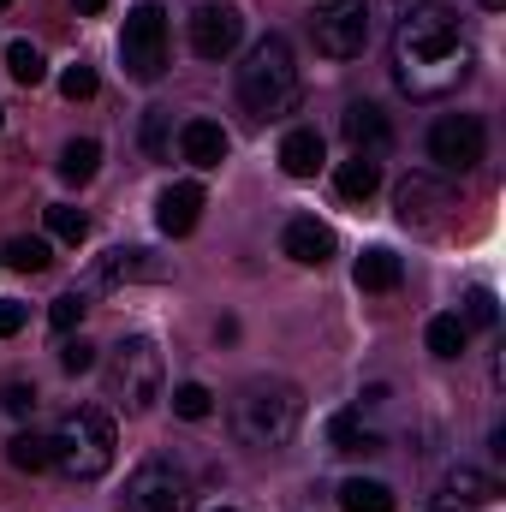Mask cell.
<instances>
[{"label":"cell","mask_w":506,"mask_h":512,"mask_svg":"<svg viewBox=\"0 0 506 512\" xmlns=\"http://www.w3.org/2000/svg\"><path fill=\"white\" fill-rule=\"evenodd\" d=\"M179 155L191 167H221L227 161V131L215 126V120H185L179 126Z\"/></svg>","instance_id":"obj_15"},{"label":"cell","mask_w":506,"mask_h":512,"mask_svg":"<svg viewBox=\"0 0 506 512\" xmlns=\"http://www.w3.org/2000/svg\"><path fill=\"white\" fill-rule=\"evenodd\" d=\"M203 185L197 179H179V185H167L161 197H155V227L167 233V239H185L191 227H197V215H203Z\"/></svg>","instance_id":"obj_12"},{"label":"cell","mask_w":506,"mask_h":512,"mask_svg":"<svg viewBox=\"0 0 506 512\" xmlns=\"http://www.w3.org/2000/svg\"><path fill=\"white\" fill-rule=\"evenodd\" d=\"M0 411H6V417H30V411H36V387L30 382H6L0 387Z\"/></svg>","instance_id":"obj_34"},{"label":"cell","mask_w":506,"mask_h":512,"mask_svg":"<svg viewBox=\"0 0 506 512\" xmlns=\"http://www.w3.org/2000/svg\"><path fill=\"white\" fill-rule=\"evenodd\" d=\"M477 6H489V12H501V6H506V0H477Z\"/></svg>","instance_id":"obj_38"},{"label":"cell","mask_w":506,"mask_h":512,"mask_svg":"<svg viewBox=\"0 0 506 512\" xmlns=\"http://www.w3.org/2000/svg\"><path fill=\"white\" fill-rule=\"evenodd\" d=\"M495 322H501V304H495L489 286H477V292L465 298V328H495Z\"/></svg>","instance_id":"obj_32"},{"label":"cell","mask_w":506,"mask_h":512,"mask_svg":"<svg viewBox=\"0 0 506 512\" xmlns=\"http://www.w3.org/2000/svg\"><path fill=\"white\" fill-rule=\"evenodd\" d=\"M310 42L322 60H358L370 42V0H328L310 18Z\"/></svg>","instance_id":"obj_7"},{"label":"cell","mask_w":506,"mask_h":512,"mask_svg":"<svg viewBox=\"0 0 506 512\" xmlns=\"http://www.w3.org/2000/svg\"><path fill=\"white\" fill-rule=\"evenodd\" d=\"M167 126H173L167 108H149L143 114V149H149V161H167Z\"/></svg>","instance_id":"obj_31"},{"label":"cell","mask_w":506,"mask_h":512,"mask_svg":"<svg viewBox=\"0 0 506 512\" xmlns=\"http://www.w3.org/2000/svg\"><path fill=\"white\" fill-rule=\"evenodd\" d=\"M352 274H358V286H364V292H393L405 268H399V256H393V251H364Z\"/></svg>","instance_id":"obj_22"},{"label":"cell","mask_w":506,"mask_h":512,"mask_svg":"<svg viewBox=\"0 0 506 512\" xmlns=\"http://www.w3.org/2000/svg\"><path fill=\"white\" fill-rule=\"evenodd\" d=\"M60 96H66V102H90V96H96V72H90V66H66V72H60Z\"/></svg>","instance_id":"obj_33"},{"label":"cell","mask_w":506,"mask_h":512,"mask_svg":"<svg viewBox=\"0 0 506 512\" xmlns=\"http://www.w3.org/2000/svg\"><path fill=\"white\" fill-rule=\"evenodd\" d=\"M495 495H501V483L489 471H477V465L447 471V507H489Z\"/></svg>","instance_id":"obj_17"},{"label":"cell","mask_w":506,"mask_h":512,"mask_svg":"<svg viewBox=\"0 0 506 512\" xmlns=\"http://www.w3.org/2000/svg\"><path fill=\"white\" fill-rule=\"evenodd\" d=\"M72 6H78V12H84V18H96V12H102V6H108V0H72Z\"/></svg>","instance_id":"obj_37"},{"label":"cell","mask_w":506,"mask_h":512,"mask_svg":"<svg viewBox=\"0 0 506 512\" xmlns=\"http://www.w3.org/2000/svg\"><path fill=\"white\" fill-rule=\"evenodd\" d=\"M84 310H90V298H84V292H66V298H54V304H48V322H54V334H72V328L84 322Z\"/></svg>","instance_id":"obj_30"},{"label":"cell","mask_w":506,"mask_h":512,"mask_svg":"<svg viewBox=\"0 0 506 512\" xmlns=\"http://www.w3.org/2000/svg\"><path fill=\"white\" fill-rule=\"evenodd\" d=\"M102 274L120 286V280H167V262H155L149 251H114L102 262Z\"/></svg>","instance_id":"obj_21"},{"label":"cell","mask_w":506,"mask_h":512,"mask_svg":"<svg viewBox=\"0 0 506 512\" xmlns=\"http://www.w3.org/2000/svg\"><path fill=\"white\" fill-rule=\"evenodd\" d=\"M483 120L477 114H441L435 126H429V161L435 167H447V173H471L477 161H483Z\"/></svg>","instance_id":"obj_9"},{"label":"cell","mask_w":506,"mask_h":512,"mask_svg":"<svg viewBox=\"0 0 506 512\" xmlns=\"http://www.w3.org/2000/svg\"><path fill=\"white\" fill-rule=\"evenodd\" d=\"M126 512H191V477L167 459H149L126 477Z\"/></svg>","instance_id":"obj_8"},{"label":"cell","mask_w":506,"mask_h":512,"mask_svg":"<svg viewBox=\"0 0 506 512\" xmlns=\"http://www.w3.org/2000/svg\"><path fill=\"white\" fill-rule=\"evenodd\" d=\"M96 167H102V143H96V137H72V143L60 149V179H66V185H90Z\"/></svg>","instance_id":"obj_19"},{"label":"cell","mask_w":506,"mask_h":512,"mask_svg":"<svg viewBox=\"0 0 506 512\" xmlns=\"http://www.w3.org/2000/svg\"><path fill=\"white\" fill-rule=\"evenodd\" d=\"M120 60L137 84H155L167 72V12L155 0L131 6L126 12V30H120Z\"/></svg>","instance_id":"obj_6"},{"label":"cell","mask_w":506,"mask_h":512,"mask_svg":"<svg viewBox=\"0 0 506 512\" xmlns=\"http://www.w3.org/2000/svg\"><path fill=\"white\" fill-rule=\"evenodd\" d=\"M6 459H12V471H48L54 465V447H48V435H36V429H18L12 441H6Z\"/></svg>","instance_id":"obj_20"},{"label":"cell","mask_w":506,"mask_h":512,"mask_svg":"<svg viewBox=\"0 0 506 512\" xmlns=\"http://www.w3.org/2000/svg\"><path fill=\"white\" fill-rule=\"evenodd\" d=\"M90 364H96V346H90V340H66V346H60V370H66V376H84Z\"/></svg>","instance_id":"obj_35"},{"label":"cell","mask_w":506,"mask_h":512,"mask_svg":"<svg viewBox=\"0 0 506 512\" xmlns=\"http://www.w3.org/2000/svg\"><path fill=\"white\" fill-rule=\"evenodd\" d=\"M423 340H429V352H435V358H459V352H465V340H471V328H465L459 316H435Z\"/></svg>","instance_id":"obj_26"},{"label":"cell","mask_w":506,"mask_h":512,"mask_svg":"<svg viewBox=\"0 0 506 512\" xmlns=\"http://www.w3.org/2000/svg\"><path fill=\"white\" fill-rule=\"evenodd\" d=\"M108 399L126 405L131 417L161 399V346L149 334H131L108 352Z\"/></svg>","instance_id":"obj_5"},{"label":"cell","mask_w":506,"mask_h":512,"mask_svg":"<svg viewBox=\"0 0 506 512\" xmlns=\"http://www.w3.org/2000/svg\"><path fill=\"white\" fill-rule=\"evenodd\" d=\"M54 262V251H48V239H6V268H18V274H42Z\"/></svg>","instance_id":"obj_27"},{"label":"cell","mask_w":506,"mask_h":512,"mask_svg":"<svg viewBox=\"0 0 506 512\" xmlns=\"http://www.w3.org/2000/svg\"><path fill=\"white\" fill-rule=\"evenodd\" d=\"M340 131H346V143H352L358 155H381V149L393 143V126H387V114H381L376 102H352V108L340 114Z\"/></svg>","instance_id":"obj_14"},{"label":"cell","mask_w":506,"mask_h":512,"mask_svg":"<svg viewBox=\"0 0 506 512\" xmlns=\"http://www.w3.org/2000/svg\"><path fill=\"white\" fill-rule=\"evenodd\" d=\"M239 42H245V12L233 0H209V6L191 12V48H197V60H227Z\"/></svg>","instance_id":"obj_10"},{"label":"cell","mask_w":506,"mask_h":512,"mask_svg":"<svg viewBox=\"0 0 506 512\" xmlns=\"http://www.w3.org/2000/svg\"><path fill=\"white\" fill-rule=\"evenodd\" d=\"M6 72H12L18 84H42V78H48V60H42L30 42H12V48H6Z\"/></svg>","instance_id":"obj_29"},{"label":"cell","mask_w":506,"mask_h":512,"mask_svg":"<svg viewBox=\"0 0 506 512\" xmlns=\"http://www.w3.org/2000/svg\"><path fill=\"white\" fill-rule=\"evenodd\" d=\"M393 203H399V221H405V227H441V215L453 209V185H441V179H429V173H411Z\"/></svg>","instance_id":"obj_11"},{"label":"cell","mask_w":506,"mask_h":512,"mask_svg":"<svg viewBox=\"0 0 506 512\" xmlns=\"http://www.w3.org/2000/svg\"><path fill=\"white\" fill-rule=\"evenodd\" d=\"M0 6H12V0H0Z\"/></svg>","instance_id":"obj_41"},{"label":"cell","mask_w":506,"mask_h":512,"mask_svg":"<svg viewBox=\"0 0 506 512\" xmlns=\"http://www.w3.org/2000/svg\"><path fill=\"white\" fill-rule=\"evenodd\" d=\"M18 328H24V304L0 298V340H6V334H18Z\"/></svg>","instance_id":"obj_36"},{"label":"cell","mask_w":506,"mask_h":512,"mask_svg":"<svg viewBox=\"0 0 506 512\" xmlns=\"http://www.w3.org/2000/svg\"><path fill=\"white\" fill-rule=\"evenodd\" d=\"M298 417H304V399L292 382H274V376H256V382L239 387L233 399V429L239 441L256 447V453H274L298 435Z\"/></svg>","instance_id":"obj_3"},{"label":"cell","mask_w":506,"mask_h":512,"mask_svg":"<svg viewBox=\"0 0 506 512\" xmlns=\"http://www.w3.org/2000/svg\"><path fill=\"white\" fill-rule=\"evenodd\" d=\"M215 512H233V507H215Z\"/></svg>","instance_id":"obj_40"},{"label":"cell","mask_w":506,"mask_h":512,"mask_svg":"<svg viewBox=\"0 0 506 512\" xmlns=\"http://www.w3.org/2000/svg\"><path fill=\"white\" fill-rule=\"evenodd\" d=\"M340 507L346 512H393V489L376 483V477H352V483L340 489Z\"/></svg>","instance_id":"obj_24"},{"label":"cell","mask_w":506,"mask_h":512,"mask_svg":"<svg viewBox=\"0 0 506 512\" xmlns=\"http://www.w3.org/2000/svg\"><path fill=\"white\" fill-rule=\"evenodd\" d=\"M42 221H48V239H60V245H84V239H90V221H84V209H72V203H48Z\"/></svg>","instance_id":"obj_25"},{"label":"cell","mask_w":506,"mask_h":512,"mask_svg":"<svg viewBox=\"0 0 506 512\" xmlns=\"http://www.w3.org/2000/svg\"><path fill=\"white\" fill-rule=\"evenodd\" d=\"M280 251L292 256L298 268H322V262L334 256V233H328L316 215H298V221H286V233H280Z\"/></svg>","instance_id":"obj_13"},{"label":"cell","mask_w":506,"mask_h":512,"mask_svg":"<svg viewBox=\"0 0 506 512\" xmlns=\"http://www.w3.org/2000/svg\"><path fill=\"white\" fill-rule=\"evenodd\" d=\"M280 167L292 173V179H316L322 173V131L316 126H298L280 137Z\"/></svg>","instance_id":"obj_16"},{"label":"cell","mask_w":506,"mask_h":512,"mask_svg":"<svg viewBox=\"0 0 506 512\" xmlns=\"http://www.w3.org/2000/svg\"><path fill=\"white\" fill-rule=\"evenodd\" d=\"M328 441H334V453H381V435L364 429L352 411H340V417L328 423Z\"/></svg>","instance_id":"obj_23"},{"label":"cell","mask_w":506,"mask_h":512,"mask_svg":"<svg viewBox=\"0 0 506 512\" xmlns=\"http://www.w3.org/2000/svg\"><path fill=\"white\" fill-rule=\"evenodd\" d=\"M334 191H340L346 203H370V197L381 191L376 155H352V161H340V173H334Z\"/></svg>","instance_id":"obj_18"},{"label":"cell","mask_w":506,"mask_h":512,"mask_svg":"<svg viewBox=\"0 0 506 512\" xmlns=\"http://www.w3.org/2000/svg\"><path fill=\"white\" fill-rule=\"evenodd\" d=\"M0 126H6V108H0Z\"/></svg>","instance_id":"obj_39"},{"label":"cell","mask_w":506,"mask_h":512,"mask_svg":"<svg viewBox=\"0 0 506 512\" xmlns=\"http://www.w3.org/2000/svg\"><path fill=\"white\" fill-rule=\"evenodd\" d=\"M173 411H179L185 423H203V417L215 411V393H209L203 382H179L173 387Z\"/></svg>","instance_id":"obj_28"},{"label":"cell","mask_w":506,"mask_h":512,"mask_svg":"<svg viewBox=\"0 0 506 512\" xmlns=\"http://www.w3.org/2000/svg\"><path fill=\"white\" fill-rule=\"evenodd\" d=\"M239 102L256 120H280L298 102V54L286 36H262L239 66Z\"/></svg>","instance_id":"obj_4"},{"label":"cell","mask_w":506,"mask_h":512,"mask_svg":"<svg viewBox=\"0 0 506 512\" xmlns=\"http://www.w3.org/2000/svg\"><path fill=\"white\" fill-rule=\"evenodd\" d=\"M393 78L417 102L459 90L471 78V48L459 36V12H447V6L405 12V24L393 30Z\"/></svg>","instance_id":"obj_1"},{"label":"cell","mask_w":506,"mask_h":512,"mask_svg":"<svg viewBox=\"0 0 506 512\" xmlns=\"http://www.w3.org/2000/svg\"><path fill=\"white\" fill-rule=\"evenodd\" d=\"M48 447H54V465H60L72 483H96V477H108L114 459H120V435H114V417H108L102 405L66 411L60 429L48 435Z\"/></svg>","instance_id":"obj_2"}]
</instances>
